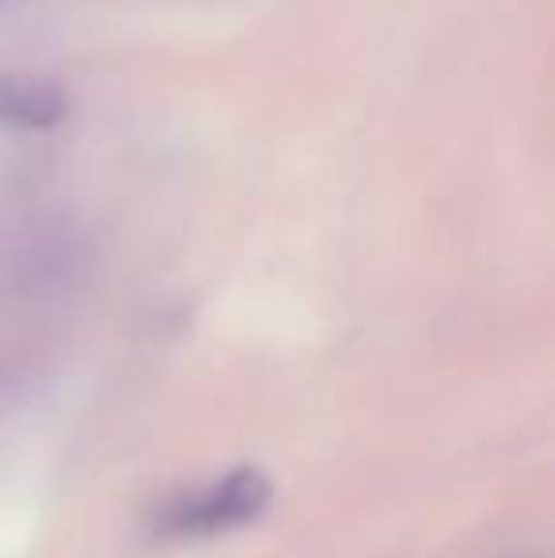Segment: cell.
<instances>
[{
	"label": "cell",
	"instance_id": "6da1fadb",
	"mask_svg": "<svg viewBox=\"0 0 555 558\" xmlns=\"http://www.w3.org/2000/svg\"><path fill=\"white\" fill-rule=\"evenodd\" d=\"M270 498H275V486H270L267 471L240 468L206 490L171 501L156 529L164 536H217V532H232L267 513Z\"/></svg>",
	"mask_w": 555,
	"mask_h": 558
},
{
	"label": "cell",
	"instance_id": "7a4b0ae2",
	"mask_svg": "<svg viewBox=\"0 0 555 558\" xmlns=\"http://www.w3.org/2000/svg\"><path fill=\"white\" fill-rule=\"evenodd\" d=\"M69 114V96L46 76H0V122L20 130H53Z\"/></svg>",
	"mask_w": 555,
	"mask_h": 558
}]
</instances>
